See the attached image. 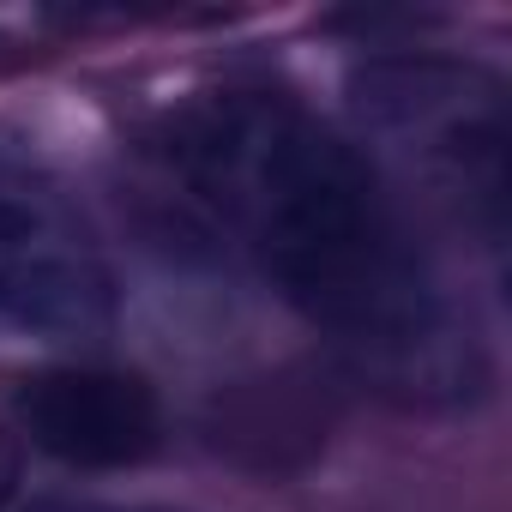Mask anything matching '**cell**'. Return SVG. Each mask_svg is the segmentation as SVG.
<instances>
[{"mask_svg":"<svg viewBox=\"0 0 512 512\" xmlns=\"http://www.w3.org/2000/svg\"><path fill=\"white\" fill-rule=\"evenodd\" d=\"M199 199L260 272L410 404H470L488 386L476 326L410 241L374 163L296 97L229 91L175 127Z\"/></svg>","mask_w":512,"mask_h":512,"instance_id":"obj_1","label":"cell"},{"mask_svg":"<svg viewBox=\"0 0 512 512\" xmlns=\"http://www.w3.org/2000/svg\"><path fill=\"white\" fill-rule=\"evenodd\" d=\"M356 115L386 139L434 199L482 229L488 247L506 235V97L500 79L458 61H374L356 73Z\"/></svg>","mask_w":512,"mask_h":512,"instance_id":"obj_2","label":"cell"},{"mask_svg":"<svg viewBox=\"0 0 512 512\" xmlns=\"http://www.w3.org/2000/svg\"><path fill=\"white\" fill-rule=\"evenodd\" d=\"M0 320L37 338H97L115 272L79 205L25 157L0 151Z\"/></svg>","mask_w":512,"mask_h":512,"instance_id":"obj_3","label":"cell"},{"mask_svg":"<svg viewBox=\"0 0 512 512\" xmlns=\"http://www.w3.org/2000/svg\"><path fill=\"white\" fill-rule=\"evenodd\" d=\"M19 428L31 434L37 452L73 470H127L157 452L163 410L139 374L49 368L19 386Z\"/></svg>","mask_w":512,"mask_h":512,"instance_id":"obj_4","label":"cell"},{"mask_svg":"<svg viewBox=\"0 0 512 512\" xmlns=\"http://www.w3.org/2000/svg\"><path fill=\"white\" fill-rule=\"evenodd\" d=\"M19 494V440L0 428V506Z\"/></svg>","mask_w":512,"mask_h":512,"instance_id":"obj_5","label":"cell"},{"mask_svg":"<svg viewBox=\"0 0 512 512\" xmlns=\"http://www.w3.org/2000/svg\"><path fill=\"white\" fill-rule=\"evenodd\" d=\"M31 512H169V506H97V500H49Z\"/></svg>","mask_w":512,"mask_h":512,"instance_id":"obj_6","label":"cell"}]
</instances>
